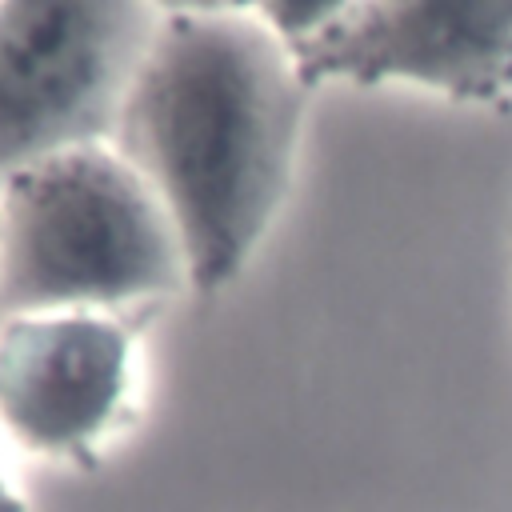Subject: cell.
I'll return each instance as SVG.
<instances>
[{
    "label": "cell",
    "instance_id": "cell-1",
    "mask_svg": "<svg viewBox=\"0 0 512 512\" xmlns=\"http://www.w3.org/2000/svg\"><path fill=\"white\" fill-rule=\"evenodd\" d=\"M308 84L240 8H168L116 120V152L164 200L204 292L228 284L276 216Z\"/></svg>",
    "mask_w": 512,
    "mask_h": 512
},
{
    "label": "cell",
    "instance_id": "cell-2",
    "mask_svg": "<svg viewBox=\"0 0 512 512\" xmlns=\"http://www.w3.org/2000/svg\"><path fill=\"white\" fill-rule=\"evenodd\" d=\"M188 280L180 232L152 184L104 144L4 180L0 304L16 316L120 304Z\"/></svg>",
    "mask_w": 512,
    "mask_h": 512
},
{
    "label": "cell",
    "instance_id": "cell-3",
    "mask_svg": "<svg viewBox=\"0 0 512 512\" xmlns=\"http://www.w3.org/2000/svg\"><path fill=\"white\" fill-rule=\"evenodd\" d=\"M148 4H0V180L100 144L156 40Z\"/></svg>",
    "mask_w": 512,
    "mask_h": 512
},
{
    "label": "cell",
    "instance_id": "cell-4",
    "mask_svg": "<svg viewBox=\"0 0 512 512\" xmlns=\"http://www.w3.org/2000/svg\"><path fill=\"white\" fill-rule=\"evenodd\" d=\"M292 60L308 88L324 80H404L452 100H500L512 92V4H344L320 36L292 48Z\"/></svg>",
    "mask_w": 512,
    "mask_h": 512
},
{
    "label": "cell",
    "instance_id": "cell-5",
    "mask_svg": "<svg viewBox=\"0 0 512 512\" xmlns=\"http://www.w3.org/2000/svg\"><path fill=\"white\" fill-rule=\"evenodd\" d=\"M128 336L88 312L12 316L0 328V420L36 452L88 444L124 396Z\"/></svg>",
    "mask_w": 512,
    "mask_h": 512
},
{
    "label": "cell",
    "instance_id": "cell-6",
    "mask_svg": "<svg viewBox=\"0 0 512 512\" xmlns=\"http://www.w3.org/2000/svg\"><path fill=\"white\" fill-rule=\"evenodd\" d=\"M344 4L336 0H280V4H260L256 16L284 40V48H300L308 44L312 36H320L336 16H340Z\"/></svg>",
    "mask_w": 512,
    "mask_h": 512
},
{
    "label": "cell",
    "instance_id": "cell-7",
    "mask_svg": "<svg viewBox=\"0 0 512 512\" xmlns=\"http://www.w3.org/2000/svg\"><path fill=\"white\" fill-rule=\"evenodd\" d=\"M0 512H24V504L8 492V484H4V480H0Z\"/></svg>",
    "mask_w": 512,
    "mask_h": 512
}]
</instances>
